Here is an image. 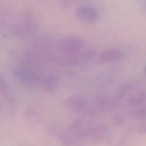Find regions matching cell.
Segmentation results:
<instances>
[{"label":"cell","mask_w":146,"mask_h":146,"mask_svg":"<svg viewBox=\"0 0 146 146\" xmlns=\"http://www.w3.org/2000/svg\"><path fill=\"white\" fill-rule=\"evenodd\" d=\"M145 100V94L144 91L139 92L132 95L128 100V103L132 107L142 106L144 104Z\"/></svg>","instance_id":"cell-8"},{"label":"cell","mask_w":146,"mask_h":146,"mask_svg":"<svg viewBox=\"0 0 146 146\" xmlns=\"http://www.w3.org/2000/svg\"><path fill=\"white\" fill-rule=\"evenodd\" d=\"M75 14L79 20L85 22H94L99 18V11L95 8L88 6L78 7Z\"/></svg>","instance_id":"cell-2"},{"label":"cell","mask_w":146,"mask_h":146,"mask_svg":"<svg viewBox=\"0 0 146 146\" xmlns=\"http://www.w3.org/2000/svg\"><path fill=\"white\" fill-rule=\"evenodd\" d=\"M124 51L120 48H113L103 52L100 55V59L103 62H112L122 59Z\"/></svg>","instance_id":"cell-5"},{"label":"cell","mask_w":146,"mask_h":146,"mask_svg":"<svg viewBox=\"0 0 146 146\" xmlns=\"http://www.w3.org/2000/svg\"><path fill=\"white\" fill-rule=\"evenodd\" d=\"M40 82L43 88L47 92H52L57 88L58 80L54 75H47Z\"/></svg>","instance_id":"cell-7"},{"label":"cell","mask_w":146,"mask_h":146,"mask_svg":"<svg viewBox=\"0 0 146 146\" xmlns=\"http://www.w3.org/2000/svg\"><path fill=\"white\" fill-rule=\"evenodd\" d=\"M96 105L99 110L106 112L114 109L117 106V103L112 98L100 95L96 99Z\"/></svg>","instance_id":"cell-6"},{"label":"cell","mask_w":146,"mask_h":146,"mask_svg":"<svg viewBox=\"0 0 146 146\" xmlns=\"http://www.w3.org/2000/svg\"><path fill=\"white\" fill-rule=\"evenodd\" d=\"M86 100L78 95H71L64 101V106L72 112L82 111L86 107Z\"/></svg>","instance_id":"cell-4"},{"label":"cell","mask_w":146,"mask_h":146,"mask_svg":"<svg viewBox=\"0 0 146 146\" xmlns=\"http://www.w3.org/2000/svg\"><path fill=\"white\" fill-rule=\"evenodd\" d=\"M17 75L22 83L27 87H33L41 81L36 72L30 69L23 68L19 70L17 72Z\"/></svg>","instance_id":"cell-3"},{"label":"cell","mask_w":146,"mask_h":146,"mask_svg":"<svg viewBox=\"0 0 146 146\" xmlns=\"http://www.w3.org/2000/svg\"><path fill=\"white\" fill-rule=\"evenodd\" d=\"M60 140L64 146H78V144L75 136L69 133H63L62 135L60 137Z\"/></svg>","instance_id":"cell-9"},{"label":"cell","mask_w":146,"mask_h":146,"mask_svg":"<svg viewBox=\"0 0 146 146\" xmlns=\"http://www.w3.org/2000/svg\"><path fill=\"white\" fill-rule=\"evenodd\" d=\"M115 117H116L117 119L115 118V121L117 123V124H121L123 123V117L120 116L119 115H117V116H115Z\"/></svg>","instance_id":"cell-13"},{"label":"cell","mask_w":146,"mask_h":146,"mask_svg":"<svg viewBox=\"0 0 146 146\" xmlns=\"http://www.w3.org/2000/svg\"><path fill=\"white\" fill-rule=\"evenodd\" d=\"M83 44L84 41L82 38L74 35L68 36L58 42L56 49L63 55H70L79 52Z\"/></svg>","instance_id":"cell-1"},{"label":"cell","mask_w":146,"mask_h":146,"mask_svg":"<svg viewBox=\"0 0 146 146\" xmlns=\"http://www.w3.org/2000/svg\"><path fill=\"white\" fill-rule=\"evenodd\" d=\"M134 115L138 119H145V106H144L143 107H141V106H140L139 107H138V108L135 109L134 110L133 112Z\"/></svg>","instance_id":"cell-11"},{"label":"cell","mask_w":146,"mask_h":146,"mask_svg":"<svg viewBox=\"0 0 146 146\" xmlns=\"http://www.w3.org/2000/svg\"><path fill=\"white\" fill-rule=\"evenodd\" d=\"M77 0H61V5L63 7H68L74 4Z\"/></svg>","instance_id":"cell-12"},{"label":"cell","mask_w":146,"mask_h":146,"mask_svg":"<svg viewBox=\"0 0 146 146\" xmlns=\"http://www.w3.org/2000/svg\"><path fill=\"white\" fill-rule=\"evenodd\" d=\"M133 87V84L131 83H124L120 85L116 91V95L117 98H122Z\"/></svg>","instance_id":"cell-10"}]
</instances>
